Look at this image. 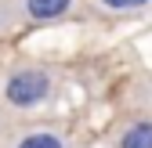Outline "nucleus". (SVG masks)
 Returning a JSON list of instances; mask_svg holds the SVG:
<instances>
[{
    "label": "nucleus",
    "mask_w": 152,
    "mask_h": 148,
    "mask_svg": "<svg viewBox=\"0 0 152 148\" xmlns=\"http://www.w3.org/2000/svg\"><path fill=\"white\" fill-rule=\"evenodd\" d=\"M72 7V0H26V15L33 22H54Z\"/></svg>",
    "instance_id": "nucleus-2"
},
{
    "label": "nucleus",
    "mask_w": 152,
    "mask_h": 148,
    "mask_svg": "<svg viewBox=\"0 0 152 148\" xmlns=\"http://www.w3.org/2000/svg\"><path fill=\"white\" fill-rule=\"evenodd\" d=\"M54 90V76L47 69H18V72H11L7 76V83H4V98H7V105H15V108H36L40 101H47V94Z\"/></svg>",
    "instance_id": "nucleus-1"
},
{
    "label": "nucleus",
    "mask_w": 152,
    "mask_h": 148,
    "mask_svg": "<svg viewBox=\"0 0 152 148\" xmlns=\"http://www.w3.org/2000/svg\"><path fill=\"white\" fill-rule=\"evenodd\" d=\"M120 148H152V119H138L120 134Z\"/></svg>",
    "instance_id": "nucleus-4"
},
{
    "label": "nucleus",
    "mask_w": 152,
    "mask_h": 148,
    "mask_svg": "<svg viewBox=\"0 0 152 148\" xmlns=\"http://www.w3.org/2000/svg\"><path fill=\"white\" fill-rule=\"evenodd\" d=\"M152 0H94V7L105 15H130V11H145Z\"/></svg>",
    "instance_id": "nucleus-5"
},
{
    "label": "nucleus",
    "mask_w": 152,
    "mask_h": 148,
    "mask_svg": "<svg viewBox=\"0 0 152 148\" xmlns=\"http://www.w3.org/2000/svg\"><path fill=\"white\" fill-rule=\"evenodd\" d=\"M11 148H69V144H65V137L58 130H29V134L18 137Z\"/></svg>",
    "instance_id": "nucleus-3"
},
{
    "label": "nucleus",
    "mask_w": 152,
    "mask_h": 148,
    "mask_svg": "<svg viewBox=\"0 0 152 148\" xmlns=\"http://www.w3.org/2000/svg\"><path fill=\"white\" fill-rule=\"evenodd\" d=\"M145 101H148V108H152V80H148V87H145Z\"/></svg>",
    "instance_id": "nucleus-6"
}]
</instances>
